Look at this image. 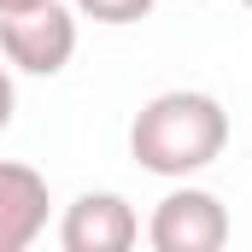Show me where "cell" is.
I'll return each mask as SVG.
<instances>
[{"label": "cell", "instance_id": "8", "mask_svg": "<svg viewBox=\"0 0 252 252\" xmlns=\"http://www.w3.org/2000/svg\"><path fill=\"white\" fill-rule=\"evenodd\" d=\"M30 6H41V0H0V18H12V12H30Z\"/></svg>", "mask_w": 252, "mask_h": 252}, {"label": "cell", "instance_id": "4", "mask_svg": "<svg viewBox=\"0 0 252 252\" xmlns=\"http://www.w3.org/2000/svg\"><path fill=\"white\" fill-rule=\"evenodd\" d=\"M141 241V217L124 193H82L64 205V223H59V247L64 252H129Z\"/></svg>", "mask_w": 252, "mask_h": 252}, {"label": "cell", "instance_id": "9", "mask_svg": "<svg viewBox=\"0 0 252 252\" xmlns=\"http://www.w3.org/2000/svg\"><path fill=\"white\" fill-rule=\"evenodd\" d=\"M241 6H247V12H252V0H241Z\"/></svg>", "mask_w": 252, "mask_h": 252}, {"label": "cell", "instance_id": "1", "mask_svg": "<svg viewBox=\"0 0 252 252\" xmlns=\"http://www.w3.org/2000/svg\"><path fill=\"white\" fill-rule=\"evenodd\" d=\"M223 147H229V112H223V100H211L199 88L153 94L129 124V158L170 182H188L193 170L217 164Z\"/></svg>", "mask_w": 252, "mask_h": 252}, {"label": "cell", "instance_id": "6", "mask_svg": "<svg viewBox=\"0 0 252 252\" xmlns=\"http://www.w3.org/2000/svg\"><path fill=\"white\" fill-rule=\"evenodd\" d=\"M76 18H94V24H141L153 12V0H70Z\"/></svg>", "mask_w": 252, "mask_h": 252}, {"label": "cell", "instance_id": "7", "mask_svg": "<svg viewBox=\"0 0 252 252\" xmlns=\"http://www.w3.org/2000/svg\"><path fill=\"white\" fill-rule=\"evenodd\" d=\"M12 112H18V88H12V70L0 64V129L12 124Z\"/></svg>", "mask_w": 252, "mask_h": 252}, {"label": "cell", "instance_id": "5", "mask_svg": "<svg viewBox=\"0 0 252 252\" xmlns=\"http://www.w3.org/2000/svg\"><path fill=\"white\" fill-rule=\"evenodd\" d=\"M47 176L30 164L0 158V252L35 247V235L47 229Z\"/></svg>", "mask_w": 252, "mask_h": 252}, {"label": "cell", "instance_id": "2", "mask_svg": "<svg viewBox=\"0 0 252 252\" xmlns=\"http://www.w3.org/2000/svg\"><path fill=\"white\" fill-rule=\"evenodd\" d=\"M0 53L24 76H59L76 59V12L59 0H41L30 12L0 18Z\"/></svg>", "mask_w": 252, "mask_h": 252}, {"label": "cell", "instance_id": "3", "mask_svg": "<svg viewBox=\"0 0 252 252\" xmlns=\"http://www.w3.org/2000/svg\"><path fill=\"white\" fill-rule=\"evenodd\" d=\"M147 241L158 252H223L229 211L211 188H170L147 217Z\"/></svg>", "mask_w": 252, "mask_h": 252}]
</instances>
